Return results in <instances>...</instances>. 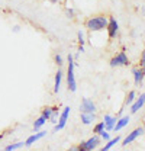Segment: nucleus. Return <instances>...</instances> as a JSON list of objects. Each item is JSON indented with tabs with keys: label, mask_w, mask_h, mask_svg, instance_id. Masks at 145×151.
<instances>
[{
	"label": "nucleus",
	"mask_w": 145,
	"mask_h": 151,
	"mask_svg": "<svg viewBox=\"0 0 145 151\" xmlns=\"http://www.w3.org/2000/svg\"><path fill=\"white\" fill-rule=\"evenodd\" d=\"M109 18H106L105 15H97V16H91L84 22V26L91 31V32H100L103 29L108 28Z\"/></svg>",
	"instance_id": "obj_1"
},
{
	"label": "nucleus",
	"mask_w": 145,
	"mask_h": 151,
	"mask_svg": "<svg viewBox=\"0 0 145 151\" xmlns=\"http://www.w3.org/2000/svg\"><path fill=\"white\" fill-rule=\"evenodd\" d=\"M67 61H68V68H67V86H68V90H70V92H75V90H77V81H75V76H74V67H75L74 57H72L71 54H68Z\"/></svg>",
	"instance_id": "obj_2"
},
{
	"label": "nucleus",
	"mask_w": 145,
	"mask_h": 151,
	"mask_svg": "<svg viewBox=\"0 0 145 151\" xmlns=\"http://www.w3.org/2000/svg\"><path fill=\"white\" fill-rule=\"evenodd\" d=\"M100 142H102V138H100V135H93L91 138H89L87 141H83L78 147H77V150L80 151H91V150H96L99 145H100Z\"/></svg>",
	"instance_id": "obj_3"
},
{
	"label": "nucleus",
	"mask_w": 145,
	"mask_h": 151,
	"mask_svg": "<svg viewBox=\"0 0 145 151\" xmlns=\"http://www.w3.org/2000/svg\"><path fill=\"white\" fill-rule=\"evenodd\" d=\"M70 112H71V108H70V106H65V108L60 112L58 121H57V124H55V127H54V132H58L65 128L67 121H68V118H70Z\"/></svg>",
	"instance_id": "obj_4"
},
{
	"label": "nucleus",
	"mask_w": 145,
	"mask_h": 151,
	"mask_svg": "<svg viewBox=\"0 0 145 151\" xmlns=\"http://www.w3.org/2000/svg\"><path fill=\"white\" fill-rule=\"evenodd\" d=\"M128 64H129V60L125 52H118L110 60V67H122V65H128Z\"/></svg>",
	"instance_id": "obj_5"
},
{
	"label": "nucleus",
	"mask_w": 145,
	"mask_h": 151,
	"mask_svg": "<svg viewBox=\"0 0 145 151\" xmlns=\"http://www.w3.org/2000/svg\"><path fill=\"white\" fill-rule=\"evenodd\" d=\"M145 129L142 128V127H139V128H136V129H134L132 132H129L126 135V138H125V141H122V145L123 147H126L128 144H131V142H134L138 137H141V135H144Z\"/></svg>",
	"instance_id": "obj_6"
},
{
	"label": "nucleus",
	"mask_w": 145,
	"mask_h": 151,
	"mask_svg": "<svg viewBox=\"0 0 145 151\" xmlns=\"http://www.w3.org/2000/svg\"><path fill=\"white\" fill-rule=\"evenodd\" d=\"M80 112H93L96 113V105L89 97H83L80 103Z\"/></svg>",
	"instance_id": "obj_7"
},
{
	"label": "nucleus",
	"mask_w": 145,
	"mask_h": 151,
	"mask_svg": "<svg viewBox=\"0 0 145 151\" xmlns=\"http://www.w3.org/2000/svg\"><path fill=\"white\" fill-rule=\"evenodd\" d=\"M108 35L110 39H113V38H116L118 35V31H119V23H118V20L115 18H109V23H108Z\"/></svg>",
	"instance_id": "obj_8"
},
{
	"label": "nucleus",
	"mask_w": 145,
	"mask_h": 151,
	"mask_svg": "<svg viewBox=\"0 0 145 151\" xmlns=\"http://www.w3.org/2000/svg\"><path fill=\"white\" fill-rule=\"evenodd\" d=\"M45 135H47V131H35V134H32L31 137H28V139L25 141V145L26 147H31L32 144H35L36 141L42 139Z\"/></svg>",
	"instance_id": "obj_9"
},
{
	"label": "nucleus",
	"mask_w": 145,
	"mask_h": 151,
	"mask_svg": "<svg viewBox=\"0 0 145 151\" xmlns=\"http://www.w3.org/2000/svg\"><path fill=\"white\" fill-rule=\"evenodd\" d=\"M145 105V93L144 94H139V97L138 99H135L134 102H132V106H131V112L132 113H136L142 106Z\"/></svg>",
	"instance_id": "obj_10"
},
{
	"label": "nucleus",
	"mask_w": 145,
	"mask_h": 151,
	"mask_svg": "<svg viewBox=\"0 0 145 151\" xmlns=\"http://www.w3.org/2000/svg\"><path fill=\"white\" fill-rule=\"evenodd\" d=\"M129 121H131V116H122V118H118V121H116V124H115V128H113V131H122L125 127H128V124H129Z\"/></svg>",
	"instance_id": "obj_11"
},
{
	"label": "nucleus",
	"mask_w": 145,
	"mask_h": 151,
	"mask_svg": "<svg viewBox=\"0 0 145 151\" xmlns=\"http://www.w3.org/2000/svg\"><path fill=\"white\" fill-rule=\"evenodd\" d=\"M80 119H81V124H83V125H90V124L94 122V119H96V113H93V112H81Z\"/></svg>",
	"instance_id": "obj_12"
},
{
	"label": "nucleus",
	"mask_w": 145,
	"mask_h": 151,
	"mask_svg": "<svg viewBox=\"0 0 145 151\" xmlns=\"http://www.w3.org/2000/svg\"><path fill=\"white\" fill-rule=\"evenodd\" d=\"M62 76H64L62 70H61V68H58V71L55 73V80H54V93H55V94H58L60 89H61V83H62Z\"/></svg>",
	"instance_id": "obj_13"
},
{
	"label": "nucleus",
	"mask_w": 145,
	"mask_h": 151,
	"mask_svg": "<svg viewBox=\"0 0 145 151\" xmlns=\"http://www.w3.org/2000/svg\"><path fill=\"white\" fill-rule=\"evenodd\" d=\"M116 121H118V118H113V116H110V115H106V116H105V119H103V122H105V129L109 131V132L113 131Z\"/></svg>",
	"instance_id": "obj_14"
},
{
	"label": "nucleus",
	"mask_w": 145,
	"mask_h": 151,
	"mask_svg": "<svg viewBox=\"0 0 145 151\" xmlns=\"http://www.w3.org/2000/svg\"><path fill=\"white\" fill-rule=\"evenodd\" d=\"M132 74H134L135 84L139 86V84L142 83V80H144V71H142V68H134V70H132Z\"/></svg>",
	"instance_id": "obj_15"
},
{
	"label": "nucleus",
	"mask_w": 145,
	"mask_h": 151,
	"mask_svg": "<svg viewBox=\"0 0 145 151\" xmlns=\"http://www.w3.org/2000/svg\"><path fill=\"white\" fill-rule=\"evenodd\" d=\"M47 121H48V119H47L45 116H42V115H41L39 118H36L35 122H34V131H39V129L47 124Z\"/></svg>",
	"instance_id": "obj_16"
},
{
	"label": "nucleus",
	"mask_w": 145,
	"mask_h": 151,
	"mask_svg": "<svg viewBox=\"0 0 145 151\" xmlns=\"http://www.w3.org/2000/svg\"><path fill=\"white\" fill-rule=\"evenodd\" d=\"M119 141H121V135H116L115 138H110V139H108V141H106L105 147H102V150H103V151H105V150H110V148H112L115 144H118Z\"/></svg>",
	"instance_id": "obj_17"
},
{
	"label": "nucleus",
	"mask_w": 145,
	"mask_h": 151,
	"mask_svg": "<svg viewBox=\"0 0 145 151\" xmlns=\"http://www.w3.org/2000/svg\"><path fill=\"white\" fill-rule=\"evenodd\" d=\"M23 145H25V142H23V141H19V142H12V144L6 145V150H7V151H13V150H18V148H22Z\"/></svg>",
	"instance_id": "obj_18"
},
{
	"label": "nucleus",
	"mask_w": 145,
	"mask_h": 151,
	"mask_svg": "<svg viewBox=\"0 0 145 151\" xmlns=\"http://www.w3.org/2000/svg\"><path fill=\"white\" fill-rule=\"evenodd\" d=\"M57 116H60V108H52V115H51V118H50V121L52 122V124H57Z\"/></svg>",
	"instance_id": "obj_19"
},
{
	"label": "nucleus",
	"mask_w": 145,
	"mask_h": 151,
	"mask_svg": "<svg viewBox=\"0 0 145 151\" xmlns=\"http://www.w3.org/2000/svg\"><path fill=\"white\" fill-rule=\"evenodd\" d=\"M135 97H136V93L132 90V92H129L128 93V96H126V100H125V103L126 105H132V102L135 100Z\"/></svg>",
	"instance_id": "obj_20"
},
{
	"label": "nucleus",
	"mask_w": 145,
	"mask_h": 151,
	"mask_svg": "<svg viewBox=\"0 0 145 151\" xmlns=\"http://www.w3.org/2000/svg\"><path fill=\"white\" fill-rule=\"evenodd\" d=\"M51 115H52V108L47 106V108H44V109H42V116H45V118H47L48 121H50Z\"/></svg>",
	"instance_id": "obj_21"
},
{
	"label": "nucleus",
	"mask_w": 145,
	"mask_h": 151,
	"mask_svg": "<svg viewBox=\"0 0 145 151\" xmlns=\"http://www.w3.org/2000/svg\"><path fill=\"white\" fill-rule=\"evenodd\" d=\"M103 129H105V122H99V124H96V125H94V129H93V131H94V134H97V135H99Z\"/></svg>",
	"instance_id": "obj_22"
},
{
	"label": "nucleus",
	"mask_w": 145,
	"mask_h": 151,
	"mask_svg": "<svg viewBox=\"0 0 145 151\" xmlns=\"http://www.w3.org/2000/svg\"><path fill=\"white\" fill-rule=\"evenodd\" d=\"M54 61H55V64H57L58 67H61V65L64 64V60H62V57L60 55V54H55V57H54Z\"/></svg>",
	"instance_id": "obj_23"
},
{
	"label": "nucleus",
	"mask_w": 145,
	"mask_h": 151,
	"mask_svg": "<svg viewBox=\"0 0 145 151\" xmlns=\"http://www.w3.org/2000/svg\"><path fill=\"white\" fill-rule=\"evenodd\" d=\"M77 41H78L80 45H84V34H83V31L77 32Z\"/></svg>",
	"instance_id": "obj_24"
},
{
	"label": "nucleus",
	"mask_w": 145,
	"mask_h": 151,
	"mask_svg": "<svg viewBox=\"0 0 145 151\" xmlns=\"http://www.w3.org/2000/svg\"><path fill=\"white\" fill-rule=\"evenodd\" d=\"M99 135H100V138H102L103 141H108V139H110V134H109V131H105V129H103V131L100 132Z\"/></svg>",
	"instance_id": "obj_25"
},
{
	"label": "nucleus",
	"mask_w": 145,
	"mask_h": 151,
	"mask_svg": "<svg viewBox=\"0 0 145 151\" xmlns=\"http://www.w3.org/2000/svg\"><path fill=\"white\" fill-rule=\"evenodd\" d=\"M65 13H67V16L70 19H74V16H75V15H74V9H71V7H68V9L65 10Z\"/></svg>",
	"instance_id": "obj_26"
},
{
	"label": "nucleus",
	"mask_w": 145,
	"mask_h": 151,
	"mask_svg": "<svg viewBox=\"0 0 145 151\" xmlns=\"http://www.w3.org/2000/svg\"><path fill=\"white\" fill-rule=\"evenodd\" d=\"M78 52H84V47H83V45L78 47Z\"/></svg>",
	"instance_id": "obj_27"
},
{
	"label": "nucleus",
	"mask_w": 145,
	"mask_h": 151,
	"mask_svg": "<svg viewBox=\"0 0 145 151\" xmlns=\"http://www.w3.org/2000/svg\"><path fill=\"white\" fill-rule=\"evenodd\" d=\"M19 29H20L19 26H15V28H13V31H15V32H19Z\"/></svg>",
	"instance_id": "obj_28"
},
{
	"label": "nucleus",
	"mask_w": 145,
	"mask_h": 151,
	"mask_svg": "<svg viewBox=\"0 0 145 151\" xmlns=\"http://www.w3.org/2000/svg\"><path fill=\"white\" fill-rule=\"evenodd\" d=\"M1 138H3V135H0V141H1Z\"/></svg>",
	"instance_id": "obj_29"
}]
</instances>
